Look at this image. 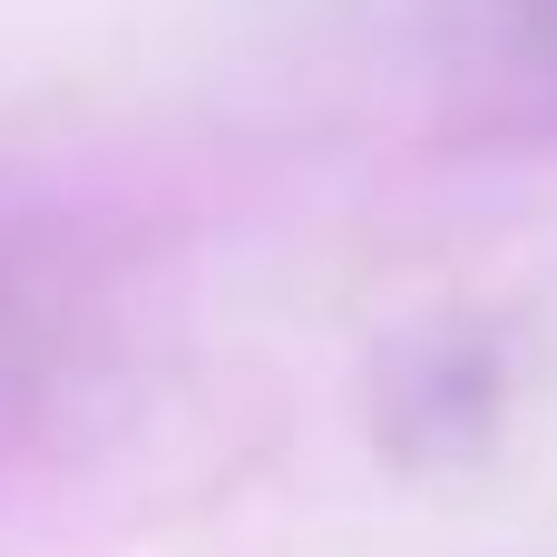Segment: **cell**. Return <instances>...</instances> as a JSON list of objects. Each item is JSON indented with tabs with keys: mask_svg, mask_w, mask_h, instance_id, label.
<instances>
[{
	"mask_svg": "<svg viewBox=\"0 0 557 557\" xmlns=\"http://www.w3.org/2000/svg\"><path fill=\"white\" fill-rule=\"evenodd\" d=\"M509 411V362L480 333H441L392 372V441L401 450H480Z\"/></svg>",
	"mask_w": 557,
	"mask_h": 557,
	"instance_id": "cell-1",
	"label": "cell"
},
{
	"mask_svg": "<svg viewBox=\"0 0 557 557\" xmlns=\"http://www.w3.org/2000/svg\"><path fill=\"white\" fill-rule=\"evenodd\" d=\"M509 10H519V29H529V49H539V59L557 69V0H509Z\"/></svg>",
	"mask_w": 557,
	"mask_h": 557,
	"instance_id": "cell-2",
	"label": "cell"
}]
</instances>
